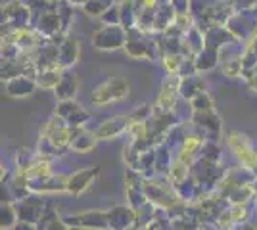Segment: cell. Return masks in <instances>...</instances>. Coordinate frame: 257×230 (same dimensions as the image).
Instances as JSON below:
<instances>
[{
  "mask_svg": "<svg viewBox=\"0 0 257 230\" xmlns=\"http://www.w3.org/2000/svg\"><path fill=\"white\" fill-rule=\"evenodd\" d=\"M128 94V85L125 79L121 77H111L106 83H102L100 87L92 90V102L102 106V104H109V102H119Z\"/></svg>",
  "mask_w": 257,
  "mask_h": 230,
  "instance_id": "6da1fadb",
  "label": "cell"
},
{
  "mask_svg": "<svg viewBox=\"0 0 257 230\" xmlns=\"http://www.w3.org/2000/svg\"><path fill=\"white\" fill-rule=\"evenodd\" d=\"M33 23L31 27H35V33L43 39H54L58 35H62V25H60V18L54 10V4L46 10L33 14Z\"/></svg>",
  "mask_w": 257,
  "mask_h": 230,
  "instance_id": "7a4b0ae2",
  "label": "cell"
},
{
  "mask_svg": "<svg viewBox=\"0 0 257 230\" xmlns=\"http://www.w3.org/2000/svg\"><path fill=\"white\" fill-rule=\"evenodd\" d=\"M6 10V20L14 31L20 29H29L33 25V12L23 4L22 0H12L8 4H4Z\"/></svg>",
  "mask_w": 257,
  "mask_h": 230,
  "instance_id": "3957f363",
  "label": "cell"
},
{
  "mask_svg": "<svg viewBox=\"0 0 257 230\" xmlns=\"http://www.w3.org/2000/svg\"><path fill=\"white\" fill-rule=\"evenodd\" d=\"M125 43V31L119 25H104L94 35V46L100 50H115Z\"/></svg>",
  "mask_w": 257,
  "mask_h": 230,
  "instance_id": "277c9868",
  "label": "cell"
},
{
  "mask_svg": "<svg viewBox=\"0 0 257 230\" xmlns=\"http://www.w3.org/2000/svg\"><path fill=\"white\" fill-rule=\"evenodd\" d=\"M56 115L69 127H79L81 123H85L88 119V113L83 108H79L77 102H73V100H62L56 108Z\"/></svg>",
  "mask_w": 257,
  "mask_h": 230,
  "instance_id": "5b68a950",
  "label": "cell"
},
{
  "mask_svg": "<svg viewBox=\"0 0 257 230\" xmlns=\"http://www.w3.org/2000/svg\"><path fill=\"white\" fill-rule=\"evenodd\" d=\"M35 79L31 75H16L6 81V94L10 98H27L35 92Z\"/></svg>",
  "mask_w": 257,
  "mask_h": 230,
  "instance_id": "8992f818",
  "label": "cell"
},
{
  "mask_svg": "<svg viewBox=\"0 0 257 230\" xmlns=\"http://www.w3.org/2000/svg\"><path fill=\"white\" fill-rule=\"evenodd\" d=\"M79 60V43L75 39L65 37L58 43V56H56V66L60 69L71 67Z\"/></svg>",
  "mask_w": 257,
  "mask_h": 230,
  "instance_id": "52a82bcc",
  "label": "cell"
},
{
  "mask_svg": "<svg viewBox=\"0 0 257 230\" xmlns=\"http://www.w3.org/2000/svg\"><path fill=\"white\" fill-rule=\"evenodd\" d=\"M64 222H67L69 226H75V228H106L109 226L107 222L106 213H85V215H73V217H65Z\"/></svg>",
  "mask_w": 257,
  "mask_h": 230,
  "instance_id": "ba28073f",
  "label": "cell"
},
{
  "mask_svg": "<svg viewBox=\"0 0 257 230\" xmlns=\"http://www.w3.org/2000/svg\"><path fill=\"white\" fill-rule=\"evenodd\" d=\"M77 85H79V81H77V75L75 73H71V71H62V77H60V81L56 83V87H54V92H56V98L60 100H73L77 94Z\"/></svg>",
  "mask_w": 257,
  "mask_h": 230,
  "instance_id": "9c48e42d",
  "label": "cell"
},
{
  "mask_svg": "<svg viewBox=\"0 0 257 230\" xmlns=\"http://www.w3.org/2000/svg\"><path fill=\"white\" fill-rule=\"evenodd\" d=\"M96 175H98V167L96 169H83V171H77L75 175H71L65 180V190L71 192V194H81L83 190L88 188V184L94 180Z\"/></svg>",
  "mask_w": 257,
  "mask_h": 230,
  "instance_id": "30bf717a",
  "label": "cell"
},
{
  "mask_svg": "<svg viewBox=\"0 0 257 230\" xmlns=\"http://www.w3.org/2000/svg\"><path fill=\"white\" fill-rule=\"evenodd\" d=\"M43 209V201H39V199H23L22 205L16 211V215L25 222H35V220H39Z\"/></svg>",
  "mask_w": 257,
  "mask_h": 230,
  "instance_id": "8fae6325",
  "label": "cell"
},
{
  "mask_svg": "<svg viewBox=\"0 0 257 230\" xmlns=\"http://www.w3.org/2000/svg\"><path fill=\"white\" fill-rule=\"evenodd\" d=\"M62 77V69L60 67H46V69H37L33 73V79H35V85L44 88H54L56 83L60 81Z\"/></svg>",
  "mask_w": 257,
  "mask_h": 230,
  "instance_id": "7c38bea8",
  "label": "cell"
},
{
  "mask_svg": "<svg viewBox=\"0 0 257 230\" xmlns=\"http://www.w3.org/2000/svg\"><path fill=\"white\" fill-rule=\"evenodd\" d=\"M77 134L71 132V138H69V146L75 150V152H88V150H92L94 148V134H88L86 131L83 129H77Z\"/></svg>",
  "mask_w": 257,
  "mask_h": 230,
  "instance_id": "4fadbf2b",
  "label": "cell"
},
{
  "mask_svg": "<svg viewBox=\"0 0 257 230\" xmlns=\"http://www.w3.org/2000/svg\"><path fill=\"white\" fill-rule=\"evenodd\" d=\"M16 209L12 207L10 203H0V228H12L16 224Z\"/></svg>",
  "mask_w": 257,
  "mask_h": 230,
  "instance_id": "5bb4252c",
  "label": "cell"
},
{
  "mask_svg": "<svg viewBox=\"0 0 257 230\" xmlns=\"http://www.w3.org/2000/svg\"><path fill=\"white\" fill-rule=\"evenodd\" d=\"M119 131H123V119L109 121V123H106V125H102V127L96 131L94 136H98V138H107V136L117 134Z\"/></svg>",
  "mask_w": 257,
  "mask_h": 230,
  "instance_id": "9a60e30c",
  "label": "cell"
},
{
  "mask_svg": "<svg viewBox=\"0 0 257 230\" xmlns=\"http://www.w3.org/2000/svg\"><path fill=\"white\" fill-rule=\"evenodd\" d=\"M100 20L106 25H119V8L117 6H109L100 14Z\"/></svg>",
  "mask_w": 257,
  "mask_h": 230,
  "instance_id": "2e32d148",
  "label": "cell"
},
{
  "mask_svg": "<svg viewBox=\"0 0 257 230\" xmlns=\"http://www.w3.org/2000/svg\"><path fill=\"white\" fill-rule=\"evenodd\" d=\"M83 10H85L88 16H98V18H100V14L106 10V8H104V4H102L100 0H86L85 4H83Z\"/></svg>",
  "mask_w": 257,
  "mask_h": 230,
  "instance_id": "e0dca14e",
  "label": "cell"
},
{
  "mask_svg": "<svg viewBox=\"0 0 257 230\" xmlns=\"http://www.w3.org/2000/svg\"><path fill=\"white\" fill-rule=\"evenodd\" d=\"M22 2L33 12V14H39V12H43V10H46V8H50V6H52L48 0H22Z\"/></svg>",
  "mask_w": 257,
  "mask_h": 230,
  "instance_id": "ac0fdd59",
  "label": "cell"
},
{
  "mask_svg": "<svg viewBox=\"0 0 257 230\" xmlns=\"http://www.w3.org/2000/svg\"><path fill=\"white\" fill-rule=\"evenodd\" d=\"M12 228L14 230H37L35 226H33V222H25V220H22L20 224H14Z\"/></svg>",
  "mask_w": 257,
  "mask_h": 230,
  "instance_id": "d6986e66",
  "label": "cell"
},
{
  "mask_svg": "<svg viewBox=\"0 0 257 230\" xmlns=\"http://www.w3.org/2000/svg\"><path fill=\"white\" fill-rule=\"evenodd\" d=\"M8 25V20H6V10H4V4H0V29Z\"/></svg>",
  "mask_w": 257,
  "mask_h": 230,
  "instance_id": "ffe728a7",
  "label": "cell"
},
{
  "mask_svg": "<svg viewBox=\"0 0 257 230\" xmlns=\"http://www.w3.org/2000/svg\"><path fill=\"white\" fill-rule=\"evenodd\" d=\"M67 2H69V4H71V6L75 8V6H83L86 0H67Z\"/></svg>",
  "mask_w": 257,
  "mask_h": 230,
  "instance_id": "44dd1931",
  "label": "cell"
},
{
  "mask_svg": "<svg viewBox=\"0 0 257 230\" xmlns=\"http://www.w3.org/2000/svg\"><path fill=\"white\" fill-rule=\"evenodd\" d=\"M100 2H102V4H104V8H109V6H111V2H113V0H100Z\"/></svg>",
  "mask_w": 257,
  "mask_h": 230,
  "instance_id": "7402d4cb",
  "label": "cell"
},
{
  "mask_svg": "<svg viewBox=\"0 0 257 230\" xmlns=\"http://www.w3.org/2000/svg\"><path fill=\"white\" fill-rule=\"evenodd\" d=\"M4 175H6V171H4V167H2V165H0V182H2V180H4Z\"/></svg>",
  "mask_w": 257,
  "mask_h": 230,
  "instance_id": "603a6c76",
  "label": "cell"
},
{
  "mask_svg": "<svg viewBox=\"0 0 257 230\" xmlns=\"http://www.w3.org/2000/svg\"><path fill=\"white\" fill-rule=\"evenodd\" d=\"M48 2H50V4H54V2H58V0H48Z\"/></svg>",
  "mask_w": 257,
  "mask_h": 230,
  "instance_id": "cb8c5ba5",
  "label": "cell"
},
{
  "mask_svg": "<svg viewBox=\"0 0 257 230\" xmlns=\"http://www.w3.org/2000/svg\"><path fill=\"white\" fill-rule=\"evenodd\" d=\"M71 230H79V228H71Z\"/></svg>",
  "mask_w": 257,
  "mask_h": 230,
  "instance_id": "d4e9b609",
  "label": "cell"
}]
</instances>
